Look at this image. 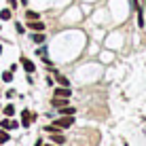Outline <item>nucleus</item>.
Returning a JSON list of instances; mask_svg holds the SVG:
<instances>
[{
  "instance_id": "obj_1",
  "label": "nucleus",
  "mask_w": 146,
  "mask_h": 146,
  "mask_svg": "<svg viewBox=\"0 0 146 146\" xmlns=\"http://www.w3.org/2000/svg\"><path fill=\"white\" fill-rule=\"evenodd\" d=\"M53 125L64 131V129H68V127H72V125H74V114H72V117H62V114H59V119H55Z\"/></svg>"
},
{
  "instance_id": "obj_2",
  "label": "nucleus",
  "mask_w": 146,
  "mask_h": 146,
  "mask_svg": "<svg viewBox=\"0 0 146 146\" xmlns=\"http://www.w3.org/2000/svg\"><path fill=\"white\" fill-rule=\"evenodd\" d=\"M26 26L30 32H44L47 30V23L42 21V19H34V21H26Z\"/></svg>"
},
{
  "instance_id": "obj_3",
  "label": "nucleus",
  "mask_w": 146,
  "mask_h": 146,
  "mask_svg": "<svg viewBox=\"0 0 146 146\" xmlns=\"http://www.w3.org/2000/svg\"><path fill=\"white\" fill-rule=\"evenodd\" d=\"M19 64H21V68L26 70L28 74H34V72H36V64H34L30 57H26V55H21V57H19Z\"/></svg>"
},
{
  "instance_id": "obj_4",
  "label": "nucleus",
  "mask_w": 146,
  "mask_h": 146,
  "mask_svg": "<svg viewBox=\"0 0 146 146\" xmlns=\"http://www.w3.org/2000/svg\"><path fill=\"white\" fill-rule=\"evenodd\" d=\"M53 98H66V100H70V98H72V89H70V87H62V85H59V87L53 89Z\"/></svg>"
},
{
  "instance_id": "obj_5",
  "label": "nucleus",
  "mask_w": 146,
  "mask_h": 146,
  "mask_svg": "<svg viewBox=\"0 0 146 146\" xmlns=\"http://www.w3.org/2000/svg\"><path fill=\"white\" fill-rule=\"evenodd\" d=\"M34 119H36V114H34V112H30L28 108L21 110V125H23V127H30V125L34 123Z\"/></svg>"
},
{
  "instance_id": "obj_6",
  "label": "nucleus",
  "mask_w": 146,
  "mask_h": 146,
  "mask_svg": "<svg viewBox=\"0 0 146 146\" xmlns=\"http://www.w3.org/2000/svg\"><path fill=\"white\" fill-rule=\"evenodd\" d=\"M30 40L34 44H44L47 42V34L44 32H30Z\"/></svg>"
},
{
  "instance_id": "obj_7",
  "label": "nucleus",
  "mask_w": 146,
  "mask_h": 146,
  "mask_svg": "<svg viewBox=\"0 0 146 146\" xmlns=\"http://www.w3.org/2000/svg\"><path fill=\"white\" fill-rule=\"evenodd\" d=\"M57 112L62 114V117H72V114H76V108H74V106H70V104H68V106H62V108H57Z\"/></svg>"
},
{
  "instance_id": "obj_8",
  "label": "nucleus",
  "mask_w": 146,
  "mask_h": 146,
  "mask_svg": "<svg viewBox=\"0 0 146 146\" xmlns=\"http://www.w3.org/2000/svg\"><path fill=\"white\" fill-rule=\"evenodd\" d=\"M68 104H70V100H66V98H51L53 108H62V106H68Z\"/></svg>"
},
{
  "instance_id": "obj_9",
  "label": "nucleus",
  "mask_w": 146,
  "mask_h": 146,
  "mask_svg": "<svg viewBox=\"0 0 146 146\" xmlns=\"http://www.w3.org/2000/svg\"><path fill=\"white\" fill-rule=\"evenodd\" d=\"M13 19V11L9 7H4V9H0V21H11Z\"/></svg>"
},
{
  "instance_id": "obj_10",
  "label": "nucleus",
  "mask_w": 146,
  "mask_h": 146,
  "mask_svg": "<svg viewBox=\"0 0 146 146\" xmlns=\"http://www.w3.org/2000/svg\"><path fill=\"white\" fill-rule=\"evenodd\" d=\"M53 74H55V80H57L62 87H70V80H68V76H64V74H59L57 70H53Z\"/></svg>"
},
{
  "instance_id": "obj_11",
  "label": "nucleus",
  "mask_w": 146,
  "mask_h": 146,
  "mask_svg": "<svg viewBox=\"0 0 146 146\" xmlns=\"http://www.w3.org/2000/svg\"><path fill=\"white\" fill-rule=\"evenodd\" d=\"M51 142H53V144H64V142H66V135H64V131L53 133V135H51Z\"/></svg>"
},
{
  "instance_id": "obj_12",
  "label": "nucleus",
  "mask_w": 146,
  "mask_h": 146,
  "mask_svg": "<svg viewBox=\"0 0 146 146\" xmlns=\"http://www.w3.org/2000/svg\"><path fill=\"white\" fill-rule=\"evenodd\" d=\"M34 19H40V13H38V11H32V9H28V11H26V21H34Z\"/></svg>"
},
{
  "instance_id": "obj_13",
  "label": "nucleus",
  "mask_w": 146,
  "mask_h": 146,
  "mask_svg": "<svg viewBox=\"0 0 146 146\" xmlns=\"http://www.w3.org/2000/svg\"><path fill=\"white\" fill-rule=\"evenodd\" d=\"M13 76H15V72L4 70V72H2V83H13Z\"/></svg>"
},
{
  "instance_id": "obj_14",
  "label": "nucleus",
  "mask_w": 146,
  "mask_h": 146,
  "mask_svg": "<svg viewBox=\"0 0 146 146\" xmlns=\"http://www.w3.org/2000/svg\"><path fill=\"white\" fill-rule=\"evenodd\" d=\"M2 114H4V117H13V114H15V106H13V104H7V106L2 108Z\"/></svg>"
},
{
  "instance_id": "obj_15",
  "label": "nucleus",
  "mask_w": 146,
  "mask_h": 146,
  "mask_svg": "<svg viewBox=\"0 0 146 146\" xmlns=\"http://www.w3.org/2000/svg\"><path fill=\"white\" fill-rule=\"evenodd\" d=\"M9 140H11V133L7 129H0V144H7Z\"/></svg>"
},
{
  "instance_id": "obj_16",
  "label": "nucleus",
  "mask_w": 146,
  "mask_h": 146,
  "mask_svg": "<svg viewBox=\"0 0 146 146\" xmlns=\"http://www.w3.org/2000/svg\"><path fill=\"white\" fill-rule=\"evenodd\" d=\"M36 55H38V57H47V55H49V51H47V44H38Z\"/></svg>"
},
{
  "instance_id": "obj_17",
  "label": "nucleus",
  "mask_w": 146,
  "mask_h": 146,
  "mask_svg": "<svg viewBox=\"0 0 146 146\" xmlns=\"http://www.w3.org/2000/svg\"><path fill=\"white\" fill-rule=\"evenodd\" d=\"M135 15H138V26L144 28V23H146V21H144V11L140 9V11H135Z\"/></svg>"
},
{
  "instance_id": "obj_18",
  "label": "nucleus",
  "mask_w": 146,
  "mask_h": 146,
  "mask_svg": "<svg viewBox=\"0 0 146 146\" xmlns=\"http://www.w3.org/2000/svg\"><path fill=\"white\" fill-rule=\"evenodd\" d=\"M15 30H17V34H26V26L21 21H15Z\"/></svg>"
},
{
  "instance_id": "obj_19",
  "label": "nucleus",
  "mask_w": 146,
  "mask_h": 146,
  "mask_svg": "<svg viewBox=\"0 0 146 146\" xmlns=\"http://www.w3.org/2000/svg\"><path fill=\"white\" fill-rule=\"evenodd\" d=\"M17 7H19V2H17V0H9V9H11V11H15Z\"/></svg>"
},
{
  "instance_id": "obj_20",
  "label": "nucleus",
  "mask_w": 146,
  "mask_h": 146,
  "mask_svg": "<svg viewBox=\"0 0 146 146\" xmlns=\"http://www.w3.org/2000/svg\"><path fill=\"white\" fill-rule=\"evenodd\" d=\"M7 98H15V89H9V91H7Z\"/></svg>"
},
{
  "instance_id": "obj_21",
  "label": "nucleus",
  "mask_w": 146,
  "mask_h": 146,
  "mask_svg": "<svg viewBox=\"0 0 146 146\" xmlns=\"http://www.w3.org/2000/svg\"><path fill=\"white\" fill-rule=\"evenodd\" d=\"M42 144H44V142H42V138H38V140H36V144H34V146H42Z\"/></svg>"
},
{
  "instance_id": "obj_22",
  "label": "nucleus",
  "mask_w": 146,
  "mask_h": 146,
  "mask_svg": "<svg viewBox=\"0 0 146 146\" xmlns=\"http://www.w3.org/2000/svg\"><path fill=\"white\" fill-rule=\"evenodd\" d=\"M42 146H57V144H53V142H44Z\"/></svg>"
},
{
  "instance_id": "obj_23",
  "label": "nucleus",
  "mask_w": 146,
  "mask_h": 146,
  "mask_svg": "<svg viewBox=\"0 0 146 146\" xmlns=\"http://www.w3.org/2000/svg\"><path fill=\"white\" fill-rule=\"evenodd\" d=\"M19 2H21V4H23V7H28V0H19Z\"/></svg>"
},
{
  "instance_id": "obj_24",
  "label": "nucleus",
  "mask_w": 146,
  "mask_h": 146,
  "mask_svg": "<svg viewBox=\"0 0 146 146\" xmlns=\"http://www.w3.org/2000/svg\"><path fill=\"white\" fill-rule=\"evenodd\" d=\"M2 51H4V47H2V44H0V55H2Z\"/></svg>"
},
{
  "instance_id": "obj_25",
  "label": "nucleus",
  "mask_w": 146,
  "mask_h": 146,
  "mask_svg": "<svg viewBox=\"0 0 146 146\" xmlns=\"http://www.w3.org/2000/svg\"><path fill=\"white\" fill-rule=\"evenodd\" d=\"M142 7H144V9H146V0H142Z\"/></svg>"
},
{
  "instance_id": "obj_26",
  "label": "nucleus",
  "mask_w": 146,
  "mask_h": 146,
  "mask_svg": "<svg viewBox=\"0 0 146 146\" xmlns=\"http://www.w3.org/2000/svg\"><path fill=\"white\" fill-rule=\"evenodd\" d=\"M0 30H2V23H0Z\"/></svg>"
},
{
  "instance_id": "obj_27",
  "label": "nucleus",
  "mask_w": 146,
  "mask_h": 146,
  "mask_svg": "<svg viewBox=\"0 0 146 146\" xmlns=\"http://www.w3.org/2000/svg\"><path fill=\"white\" fill-rule=\"evenodd\" d=\"M0 119H2V117H0Z\"/></svg>"
}]
</instances>
